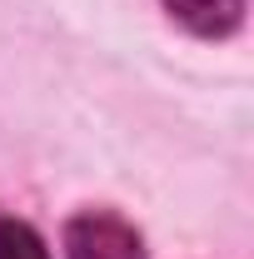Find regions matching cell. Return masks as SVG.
Listing matches in <instances>:
<instances>
[{"label":"cell","mask_w":254,"mask_h":259,"mask_svg":"<svg viewBox=\"0 0 254 259\" xmlns=\"http://www.w3.org/2000/svg\"><path fill=\"white\" fill-rule=\"evenodd\" d=\"M65 254L70 259H145V249H140V234L120 214L90 209V214L70 220V229H65Z\"/></svg>","instance_id":"6da1fadb"},{"label":"cell","mask_w":254,"mask_h":259,"mask_svg":"<svg viewBox=\"0 0 254 259\" xmlns=\"http://www.w3.org/2000/svg\"><path fill=\"white\" fill-rule=\"evenodd\" d=\"M164 10L194 35H229L244 15V0H164Z\"/></svg>","instance_id":"7a4b0ae2"},{"label":"cell","mask_w":254,"mask_h":259,"mask_svg":"<svg viewBox=\"0 0 254 259\" xmlns=\"http://www.w3.org/2000/svg\"><path fill=\"white\" fill-rule=\"evenodd\" d=\"M0 259H50L40 234L20 220H0Z\"/></svg>","instance_id":"3957f363"}]
</instances>
